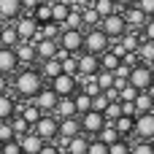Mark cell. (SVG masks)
<instances>
[{
    "label": "cell",
    "mask_w": 154,
    "mask_h": 154,
    "mask_svg": "<svg viewBox=\"0 0 154 154\" xmlns=\"http://www.w3.org/2000/svg\"><path fill=\"white\" fill-rule=\"evenodd\" d=\"M16 114V100L5 92V95H0V122H5V119H11Z\"/></svg>",
    "instance_id": "cell-27"
},
{
    "label": "cell",
    "mask_w": 154,
    "mask_h": 154,
    "mask_svg": "<svg viewBox=\"0 0 154 154\" xmlns=\"http://www.w3.org/2000/svg\"><path fill=\"white\" fill-rule=\"evenodd\" d=\"M138 60L143 62V65H152L154 60V41H141V46H138Z\"/></svg>",
    "instance_id": "cell-32"
},
{
    "label": "cell",
    "mask_w": 154,
    "mask_h": 154,
    "mask_svg": "<svg viewBox=\"0 0 154 154\" xmlns=\"http://www.w3.org/2000/svg\"><path fill=\"white\" fill-rule=\"evenodd\" d=\"M87 146H89V138H87L84 133H79V135H73L70 141L62 143V154H87Z\"/></svg>",
    "instance_id": "cell-19"
},
{
    "label": "cell",
    "mask_w": 154,
    "mask_h": 154,
    "mask_svg": "<svg viewBox=\"0 0 154 154\" xmlns=\"http://www.w3.org/2000/svg\"><path fill=\"white\" fill-rule=\"evenodd\" d=\"M87 154H108V146L100 143L97 138H89V146H87Z\"/></svg>",
    "instance_id": "cell-43"
},
{
    "label": "cell",
    "mask_w": 154,
    "mask_h": 154,
    "mask_svg": "<svg viewBox=\"0 0 154 154\" xmlns=\"http://www.w3.org/2000/svg\"><path fill=\"white\" fill-rule=\"evenodd\" d=\"M149 68H152V70H154V60H152V65H149Z\"/></svg>",
    "instance_id": "cell-56"
},
{
    "label": "cell",
    "mask_w": 154,
    "mask_h": 154,
    "mask_svg": "<svg viewBox=\"0 0 154 154\" xmlns=\"http://www.w3.org/2000/svg\"><path fill=\"white\" fill-rule=\"evenodd\" d=\"M92 8L97 11V16H108V14H122V8L114 3V0H92Z\"/></svg>",
    "instance_id": "cell-26"
},
{
    "label": "cell",
    "mask_w": 154,
    "mask_h": 154,
    "mask_svg": "<svg viewBox=\"0 0 154 154\" xmlns=\"http://www.w3.org/2000/svg\"><path fill=\"white\" fill-rule=\"evenodd\" d=\"M106 106H108V97H106L103 92H97V95L92 97V111H97V114H103V111H106Z\"/></svg>",
    "instance_id": "cell-44"
},
{
    "label": "cell",
    "mask_w": 154,
    "mask_h": 154,
    "mask_svg": "<svg viewBox=\"0 0 154 154\" xmlns=\"http://www.w3.org/2000/svg\"><path fill=\"white\" fill-rule=\"evenodd\" d=\"M114 3H116V5H119V8H127V5H133V3H135V0H114Z\"/></svg>",
    "instance_id": "cell-54"
},
{
    "label": "cell",
    "mask_w": 154,
    "mask_h": 154,
    "mask_svg": "<svg viewBox=\"0 0 154 154\" xmlns=\"http://www.w3.org/2000/svg\"><path fill=\"white\" fill-rule=\"evenodd\" d=\"M81 22H84V30H89V27L100 24V16H97V11L92 5H87V8H81Z\"/></svg>",
    "instance_id": "cell-35"
},
{
    "label": "cell",
    "mask_w": 154,
    "mask_h": 154,
    "mask_svg": "<svg viewBox=\"0 0 154 154\" xmlns=\"http://www.w3.org/2000/svg\"><path fill=\"white\" fill-rule=\"evenodd\" d=\"M60 65H62V73H68V76H76V54H68V57H62V60H60Z\"/></svg>",
    "instance_id": "cell-39"
},
{
    "label": "cell",
    "mask_w": 154,
    "mask_h": 154,
    "mask_svg": "<svg viewBox=\"0 0 154 154\" xmlns=\"http://www.w3.org/2000/svg\"><path fill=\"white\" fill-rule=\"evenodd\" d=\"M81 133V125H79V116H68V119H60V127H57V138L60 141H70L73 135Z\"/></svg>",
    "instance_id": "cell-14"
},
{
    "label": "cell",
    "mask_w": 154,
    "mask_h": 154,
    "mask_svg": "<svg viewBox=\"0 0 154 154\" xmlns=\"http://www.w3.org/2000/svg\"><path fill=\"white\" fill-rule=\"evenodd\" d=\"M0 152H3V141H0Z\"/></svg>",
    "instance_id": "cell-58"
},
{
    "label": "cell",
    "mask_w": 154,
    "mask_h": 154,
    "mask_svg": "<svg viewBox=\"0 0 154 154\" xmlns=\"http://www.w3.org/2000/svg\"><path fill=\"white\" fill-rule=\"evenodd\" d=\"M16 141H19V146H22V154H38L41 146H43V141H41L32 130H27L24 135H19Z\"/></svg>",
    "instance_id": "cell-17"
},
{
    "label": "cell",
    "mask_w": 154,
    "mask_h": 154,
    "mask_svg": "<svg viewBox=\"0 0 154 154\" xmlns=\"http://www.w3.org/2000/svg\"><path fill=\"white\" fill-rule=\"evenodd\" d=\"M95 84L100 87V92L111 89V87H114V73H111V70H97V73H95Z\"/></svg>",
    "instance_id": "cell-36"
},
{
    "label": "cell",
    "mask_w": 154,
    "mask_h": 154,
    "mask_svg": "<svg viewBox=\"0 0 154 154\" xmlns=\"http://www.w3.org/2000/svg\"><path fill=\"white\" fill-rule=\"evenodd\" d=\"M32 106H35L41 114H51V111H54V106H57V95H54L49 87H43V89L32 97Z\"/></svg>",
    "instance_id": "cell-13"
},
{
    "label": "cell",
    "mask_w": 154,
    "mask_h": 154,
    "mask_svg": "<svg viewBox=\"0 0 154 154\" xmlns=\"http://www.w3.org/2000/svg\"><path fill=\"white\" fill-rule=\"evenodd\" d=\"M133 106H135V114H152L154 111V100L146 95V92H138L135 100H133Z\"/></svg>",
    "instance_id": "cell-30"
},
{
    "label": "cell",
    "mask_w": 154,
    "mask_h": 154,
    "mask_svg": "<svg viewBox=\"0 0 154 154\" xmlns=\"http://www.w3.org/2000/svg\"><path fill=\"white\" fill-rule=\"evenodd\" d=\"M73 106H76V116H81V114H87V111H92V97L87 95V92H76L73 95Z\"/></svg>",
    "instance_id": "cell-28"
},
{
    "label": "cell",
    "mask_w": 154,
    "mask_h": 154,
    "mask_svg": "<svg viewBox=\"0 0 154 154\" xmlns=\"http://www.w3.org/2000/svg\"><path fill=\"white\" fill-rule=\"evenodd\" d=\"M0 32H3V22H0Z\"/></svg>",
    "instance_id": "cell-57"
},
{
    "label": "cell",
    "mask_w": 154,
    "mask_h": 154,
    "mask_svg": "<svg viewBox=\"0 0 154 154\" xmlns=\"http://www.w3.org/2000/svg\"><path fill=\"white\" fill-rule=\"evenodd\" d=\"M152 81H154V70L149 68V65H143V62H141V65H135V68L130 70V76H127V84H133L138 92H143Z\"/></svg>",
    "instance_id": "cell-10"
},
{
    "label": "cell",
    "mask_w": 154,
    "mask_h": 154,
    "mask_svg": "<svg viewBox=\"0 0 154 154\" xmlns=\"http://www.w3.org/2000/svg\"><path fill=\"white\" fill-rule=\"evenodd\" d=\"M87 5H92V0H73V3H70V8H79V11L87 8Z\"/></svg>",
    "instance_id": "cell-53"
},
{
    "label": "cell",
    "mask_w": 154,
    "mask_h": 154,
    "mask_svg": "<svg viewBox=\"0 0 154 154\" xmlns=\"http://www.w3.org/2000/svg\"><path fill=\"white\" fill-rule=\"evenodd\" d=\"M141 35H143L146 41H154V16H152V19H146V24L141 27Z\"/></svg>",
    "instance_id": "cell-48"
},
{
    "label": "cell",
    "mask_w": 154,
    "mask_h": 154,
    "mask_svg": "<svg viewBox=\"0 0 154 154\" xmlns=\"http://www.w3.org/2000/svg\"><path fill=\"white\" fill-rule=\"evenodd\" d=\"M49 89L57 95V97H70L79 92V79L76 76H68V73H60L49 81Z\"/></svg>",
    "instance_id": "cell-5"
},
{
    "label": "cell",
    "mask_w": 154,
    "mask_h": 154,
    "mask_svg": "<svg viewBox=\"0 0 154 154\" xmlns=\"http://www.w3.org/2000/svg\"><path fill=\"white\" fill-rule=\"evenodd\" d=\"M133 5H135L138 11H143V14L149 16V19H152V16H154V0H135Z\"/></svg>",
    "instance_id": "cell-45"
},
{
    "label": "cell",
    "mask_w": 154,
    "mask_h": 154,
    "mask_svg": "<svg viewBox=\"0 0 154 154\" xmlns=\"http://www.w3.org/2000/svg\"><path fill=\"white\" fill-rule=\"evenodd\" d=\"M68 14H70V5L51 0V22H57V24L62 27V22H65V16H68Z\"/></svg>",
    "instance_id": "cell-33"
},
{
    "label": "cell",
    "mask_w": 154,
    "mask_h": 154,
    "mask_svg": "<svg viewBox=\"0 0 154 154\" xmlns=\"http://www.w3.org/2000/svg\"><path fill=\"white\" fill-rule=\"evenodd\" d=\"M8 122H11V130H14V138H19V135H24V133L30 130V125H27V122H24V119H22L19 114H14V116H11Z\"/></svg>",
    "instance_id": "cell-37"
},
{
    "label": "cell",
    "mask_w": 154,
    "mask_h": 154,
    "mask_svg": "<svg viewBox=\"0 0 154 154\" xmlns=\"http://www.w3.org/2000/svg\"><path fill=\"white\" fill-rule=\"evenodd\" d=\"M97 27L108 35V41H119V38L127 32V22H125L122 14H108V16H103Z\"/></svg>",
    "instance_id": "cell-4"
},
{
    "label": "cell",
    "mask_w": 154,
    "mask_h": 154,
    "mask_svg": "<svg viewBox=\"0 0 154 154\" xmlns=\"http://www.w3.org/2000/svg\"><path fill=\"white\" fill-rule=\"evenodd\" d=\"M143 92H146V95H149V97H152V100H154V81H152V84H149V87H146V89H143Z\"/></svg>",
    "instance_id": "cell-55"
},
{
    "label": "cell",
    "mask_w": 154,
    "mask_h": 154,
    "mask_svg": "<svg viewBox=\"0 0 154 154\" xmlns=\"http://www.w3.org/2000/svg\"><path fill=\"white\" fill-rule=\"evenodd\" d=\"M62 30H84V22H81V11L79 8H70V14L62 22Z\"/></svg>",
    "instance_id": "cell-31"
},
{
    "label": "cell",
    "mask_w": 154,
    "mask_h": 154,
    "mask_svg": "<svg viewBox=\"0 0 154 154\" xmlns=\"http://www.w3.org/2000/svg\"><path fill=\"white\" fill-rule=\"evenodd\" d=\"M119 62H122V60H119V57H116L111 49H106V51L100 54V70H111V73H114Z\"/></svg>",
    "instance_id": "cell-34"
},
{
    "label": "cell",
    "mask_w": 154,
    "mask_h": 154,
    "mask_svg": "<svg viewBox=\"0 0 154 154\" xmlns=\"http://www.w3.org/2000/svg\"><path fill=\"white\" fill-rule=\"evenodd\" d=\"M0 154H22V146H19V141H16V138L5 141V143H3V152H0Z\"/></svg>",
    "instance_id": "cell-46"
},
{
    "label": "cell",
    "mask_w": 154,
    "mask_h": 154,
    "mask_svg": "<svg viewBox=\"0 0 154 154\" xmlns=\"http://www.w3.org/2000/svg\"><path fill=\"white\" fill-rule=\"evenodd\" d=\"M122 16H125V22H127V30H141L143 24H146V14L143 11H138L135 5H127V8H122Z\"/></svg>",
    "instance_id": "cell-15"
},
{
    "label": "cell",
    "mask_w": 154,
    "mask_h": 154,
    "mask_svg": "<svg viewBox=\"0 0 154 154\" xmlns=\"http://www.w3.org/2000/svg\"><path fill=\"white\" fill-rule=\"evenodd\" d=\"M95 138H97L100 143H106V146H111V143H116V141H119L122 135H119V133L114 130V125H111V122H106V125H103V130H100V133H97Z\"/></svg>",
    "instance_id": "cell-29"
},
{
    "label": "cell",
    "mask_w": 154,
    "mask_h": 154,
    "mask_svg": "<svg viewBox=\"0 0 154 154\" xmlns=\"http://www.w3.org/2000/svg\"><path fill=\"white\" fill-rule=\"evenodd\" d=\"M108 46H111V41H108V35H106L100 27L84 30V49H81V51H89V54H97V57H100Z\"/></svg>",
    "instance_id": "cell-2"
},
{
    "label": "cell",
    "mask_w": 154,
    "mask_h": 154,
    "mask_svg": "<svg viewBox=\"0 0 154 154\" xmlns=\"http://www.w3.org/2000/svg\"><path fill=\"white\" fill-rule=\"evenodd\" d=\"M79 125H81V133H84L87 138H95V135L103 130L106 116H103V114H97V111H87V114H81V116H79Z\"/></svg>",
    "instance_id": "cell-8"
},
{
    "label": "cell",
    "mask_w": 154,
    "mask_h": 154,
    "mask_svg": "<svg viewBox=\"0 0 154 154\" xmlns=\"http://www.w3.org/2000/svg\"><path fill=\"white\" fill-rule=\"evenodd\" d=\"M19 70V62H16V54H14V49H8V46H0V73H5V76H14Z\"/></svg>",
    "instance_id": "cell-16"
},
{
    "label": "cell",
    "mask_w": 154,
    "mask_h": 154,
    "mask_svg": "<svg viewBox=\"0 0 154 154\" xmlns=\"http://www.w3.org/2000/svg\"><path fill=\"white\" fill-rule=\"evenodd\" d=\"M14 30L19 35V41H35V32H38V22L30 16V14H19L14 22Z\"/></svg>",
    "instance_id": "cell-7"
},
{
    "label": "cell",
    "mask_w": 154,
    "mask_h": 154,
    "mask_svg": "<svg viewBox=\"0 0 154 154\" xmlns=\"http://www.w3.org/2000/svg\"><path fill=\"white\" fill-rule=\"evenodd\" d=\"M16 43H19V35H16L14 24H11V22H3V32H0V46H8V49H14Z\"/></svg>",
    "instance_id": "cell-25"
},
{
    "label": "cell",
    "mask_w": 154,
    "mask_h": 154,
    "mask_svg": "<svg viewBox=\"0 0 154 154\" xmlns=\"http://www.w3.org/2000/svg\"><path fill=\"white\" fill-rule=\"evenodd\" d=\"M43 87H46V84H43L41 70L24 68V70H16V76H14V92H16L22 100H32Z\"/></svg>",
    "instance_id": "cell-1"
},
{
    "label": "cell",
    "mask_w": 154,
    "mask_h": 154,
    "mask_svg": "<svg viewBox=\"0 0 154 154\" xmlns=\"http://www.w3.org/2000/svg\"><path fill=\"white\" fill-rule=\"evenodd\" d=\"M14 54H16V62L19 65H24V68H30L38 57H35V43L32 41H19L16 46H14Z\"/></svg>",
    "instance_id": "cell-12"
},
{
    "label": "cell",
    "mask_w": 154,
    "mask_h": 154,
    "mask_svg": "<svg viewBox=\"0 0 154 154\" xmlns=\"http://www.w3.org/2000/svg\"><path fill=\"white\" fill-rule=\"evenodd\" d=\"M38 154H62V152H60V146H54V141H51V143H43Z\"/></svg>",
    "instance_id": "cell-49"
},
{
    "label": "cell",
    "mask_w": 154,
    "mask_h": 154,
    "mask_svg": "<svg viewBox=\"0 0 154 154\" xmlns=\"http://www.w3.org/2000/svg\"><path fill=\"white\" fill-rule=\"evenodd\" d=\"M57 127H60V119L54 116V114H41V119L30 127L43 143H51V141H57Z\"/></svg>",
    "instance_id": "cell-3"
},
{
    "label": "cell",
    "mask_w": 154,
    "mask_h": 154,
    "mask_svg": "<svg viewBox=\"0 0 154 154\" xmlns=\"http://www.w3.org/2000/svg\"><path fill=\"white\" fill-rule=\"evenodd\" d=\"M22 14V0H0V22H14Z\"/></svg>",
    "instance_id": "cell-20"
},
{
    "label": "cell",
    "mask_w": 154,
    "mask_h": 154,
    "mask_svg": "<svg viewBox=\"0 0 154 154\" xmlns=\"http://www.w3.org/2000/svg\"><path fill=\"white\" fill-rule=\"evenodd\" d=\"M60 73H62V65H60V60H57V57H51V60H43V62H41V76H43V81H46V79L51 81V79H54V76H60Z\"/></svg>",
    "instance_id": "cell-24"
},
{
    "label": "cell",
    "mask_w": 154,
    "mask_h": 154,
    "mask_svg": "<svg viewBox=\"0 0 154 154\" xmlns=\"http://www.w3.org/2000/svg\"><path fill=\"white\" fill-rule=\"evenodd\" d=\"M133 135L141 138V141H154V111L152 114H135Z\"/></svg>",
    "instance_id": "cell-11"
},
{
    "label": "cell",
    "mask_w": 154,
    "mask_h": 154,
    "mask_svg": "<svg viewBox=\"0 0 154 154\" xmlns=\"http://www.w3.org/2000/svg\"><path fill=\"white\" fill-rule=\"evenodd\" d=\"M41 0H22V14H32V8L38 5Z\"/></svg>",
    "instance_id": "cell-50"
},
{
    "label": "cell",
    "mask_w": 154,
    "mask_h": 154,
    "mask_svg": "<svg viewBox=\"0 0 154 154\" xmlns=\"http://www.w3.org/2000/svg\"><path fill=\"white\" fill-rule=\"evenodd\" d=\"M38 24H46V22H51V0H41L35 8H32V14H30Z\"/></svg>",
    "instance_id": "cell-22"
},
{
    "label": "cell",
    "mask_w": 154,
    "mask_h": 154,
    "mask_svg": "<svg viewBox=\"0 0 154 154\" xmlns=\"http://www.w3.org/2000/svg\"><path fill=\"white\" fill-rule=\"evenodd\" d=\"M119 106H122V114L125 116H135V106L133 103H119Z\"/></svg>",
    "instance_id": "cell-51"
},
{
    "label": "cell",
    "mask_w": 154,
    "mask_h": 154,
    "mask_svg": "<svg viewBox=\"0 0 154 154\" xmlns=\"http://www.w3.org/2000/svg\"><path fill=\"white\" fill-rule=\"evenodd\" d=\"M130 154H154V143L152 141H138L135 146H130Z\"/></svg>",
    "instance_id": "cell-40"
},
{
    "label": "cell",
    "mask_w": 154,
    "mask_h": 154,
    "mask_svg": "<svg viewBox=\"0 0 154 154\" xmlns=\"http://www.w3.org/2000/svg\"><path fill=\"white\" fill-rule=\"evenodd\" d=\"M111 125H114V130H116L122 138H127V135H133V127H135V116H125V114H122V116H116Z\"/></svg>",
    "instance_id": "cell-23"
},
{
    "label": "cell",
    "mask_w": 154,
    "mask_h": 154,
    "mask_svg": "<svg viewBox=\"0 0 154 154\" xmlns=\"http://www.w3.org/2000/svg\"><path fill=\"white\" fill-rule=\"evenodd\" d=\"M100 70V57L89 54V51H79L76 54V76H95Z\"/></svg>",
    "instance_id": "cell-9"
},
{
    "label": "cell",
    "mask_w": 154,
    "mask_h": 154,
    "mask_svg": "<svg viewBox=\"0 0 154 154\" xmlns=\"http://www.w3.org/2000/svg\"><path fill=\"white\" fill-rule=\"evenodd\" d=\"M135 95H138V89H135L133 84H125V87L119 89V103H133Z\"/></svg>",
    "instance_id": "cell-38"
},
{
    "label": "cell",
    "mask_w": 154,
    "mask_h": 154,
    "mask_svg": "<svg viewBox=\"0 0 154 154\" xmlns=\"http://www.w3.org/2000/svg\"><path fill=\"white\" fill-rule=\"evenodd\" d=\"M57 46L65 49L68 54H79L84 49V30H62L57 38Z\"/></svg>",
    "instance_id": "cell-6"
},
{
    "label": "cell",
    "mask_w": 154,
    "mask_h": 154,
    "mask_svg": "<svg viewBox=\"0 0 154 154\" xmlns=\"http://www.w3.org/2000/svg\"><path fill=\"white\" fill-rule=\"evenodd\" d=\"M14 138V130H11V122L5 119V122H0V141L5 143V141H11Z\"/></svg>",
    "instance_id": "cell-47"
},
{
    "label": "cell",
    "mask_w": 154,
    "mask_h": 154,
    "mask_svg": "<svg viewBox=\"0 0 154 154\" xmlns=\"http://www.w3.org/2000/svg\"><path fill=\"white\" fill-rule=\"evenodd\" d=\"M57 119H68V116H76V106H73V95L70 97H57V106L51 111Z\"/></svg>",
    "instance_id": "cell-21"
},
{
    "label": "cell",
    "mask_w": 154,
    "mask_h": 154,
    "mask_svg": "<svg viewBox=\"0 0 154 154\" xmlns=\"http://www.w3.org/2000/svg\"><path fill=\"white\" fill-rule=\"evenodd\" d=\"M108 154H130V143H127V138H119L116 143H111V146H108Z\"/></svg>",
    "instance_id": "cell-41"
},
{
    "label": "cell",
    "mask_w": 154,
    "mask_h": 154,
    "mask_svg": "<svg viewBox=\"0 0 154 154\" xmlns=\"http://www.w3.org/2000/svg\"><path fill=\"white\" fill-rule=\"evenodd\" d=\"M8 79H11V76L0 73V95H5V92H8Z\"/></svg>",
    "instance_id": "cell-52"
},
{
    "label": "cell",
    "mask_w": 154,
    "mask_h": 154,
    "mask_svg": "<svg viewBox=\"0 0 154 154\" xmlns=\"http://www.w3.org/2000/svg\"><path fill=\"white\" fill-rule=\"evenodd\" d=\"M103 116H106V122H114L116 116H122V106L119 103H108L106 111H103Z\"/></svg>",
    "instance_id": "cell-42"
},
{
    "label": "cell",
    "mask_w": 154,
    "mask_h": 154,
    "mask_svg": "<svg viewBox=\"0 0 154 154\" xmlns=\"http://www.w3.org/2000/svg\"><path fill=\"white\" fill-rule=\"evenodd\" d=\"M35 43V57L43 62V60H51L54 54H57V41H51V38H38V41H32Z\"/></svg>",
    "instance_id": "cell-18"
}]
</instances>
